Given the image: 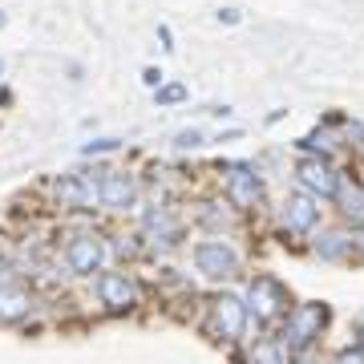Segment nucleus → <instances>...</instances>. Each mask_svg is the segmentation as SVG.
I'll use <instances>...</instances> for the list:
<instances>
[{"label": "nucleus", "mask_w": 364, "mask_h": 364, "mask_svg": "<svg viewBox=\"0 0 364 364\" xmlns=\"http://www.w3.org/2000/svg\"><path fill=\"white\" fill-rule=\"evenodd\" d=\"M328 324V304L320 299H308V304H291V312L284 316V332H279V344L287 352H304Z\"/></svg>", "instance_id": "nucleus-1"}, {"label": "nucleus", "mask_w": 364, "mask_h": 364, "mask_svg": "<svg viewBox=\"0 0 364 364\" xmlns=\"http://www.w3.org/2000/svg\"><path fill=\"white\" fill-rule=\"evenodd\" d=\"M247 308L259 320H284L287 312H291V291H287V284H279L275 275H255L247 284Z\"/></svg>", "instance_id": "nucleus-2"}, {"label": "nucleus", "mask_w": 364, "mask_h": 364, "mask_svg": "<svg viewBox=\"0 0 364 364\" xmlns=\"http://www.w3.org/2000/svg\"><path fill=\"white\" fill-rule=\"evenodd\" d=\"M223 191H227V203L239 210L259 207V198H263L259 170L251 166V162H227L223 166Z\"/></svg>", "instance_id": "nucleus-3"}, {"label": "nucleus", "mask_w": 364, "mask_h": 364, "mask_svg": "<svg viewBox=\"0 0 364 364\" xmlns=\"http://www.w3.org/2000/svg\"><path fill=\"white\" fill-rule=\"evenodd\" d=\"M191 259H195V272L207 279H231L239 272V251L227 239H198L191 247Z\"/></svg>", "instance_id": "nucleus-4"}, {"label": "nucleus", "mask_w": 364, "mask_h": 364, "mask_svg": "<svg viewBox=\"0 0 364 364\" xmlns=\"http://www.w3.org/2000/svg\"><path fill=\"white\" fill-rule=\"evenodd\" d=\"M296 182L316 198H336V186H340V170L332 166L328 154H304L296 162Z\"/></svg>", "instance_id": "nucleus-5"}, {"label": "nucleus", "mask_w": 364, "mask_h": 364, "mask_svg": "<svg viewBox=\"0 0 364 364\" xmlns=\"http://www.w3.org/2000/svg\"><path fill=\"white\" fill-rule=\"evenodd\" d=\"M247 299L231 296V291H219L210 299V332L219 340H239L247 332Z\"/></svg>", "instance_id": "nucleus-6"}, {"label": "nucleus", "mask_w": 364, "mask_h": 364, "mask_svg": "<svg viewBox=\"0 0 364 364\" xmlns=\"http://www.w3.org/2000/svg\"><path fill=\"white\" fill-rule=\"evenodd\" d=\"M279 223L291 235H312L320 227V198L308 195L304 186L291 191V195H284V203H279Z\"/></svg>", "instance_id": "nucleus-7"}, {"label": "nucleus", "mask_w": 364, "mask_h": 364, "mask_svg": "<svg viewBox=\"0 0 364 364\" xmlns=\"http://www.w3.org/2000/svg\"><path fill=\"white\" fill-rule=\"evenodd\" d=\"M53 195H57L61 207H73V210L102 207V174L97 178L93 174H65V178H57Z\"/></svg>", "instance_id": "nucleus-8"}, {"label": "nucleus", "mask_w": 364, "mask_h": 364, "mask_svg": "<svg viewBox=\"0 0 364 364\" xmlns=\"http://www.w3.org/2000/svg\"><path fill=\"white\" fill-rule=\"evenodd\" d=\"M65 263H69V272H73V275L102 272V263H105V239L97 231L73 235V239H69V247H65Z\"/></svg>", "instance_id": "nucleus-9"}, {"label": "nucleus", "mask_w": 364, "mask_h": 364, "mask_svg": "<svg viewBox=\"0 0 364 364\" xmlns=\"http://www.w3.org/2000/svg\"><path fill=\"white\" fill-rule=\"evenodd\" d=\"M97 299L109 312H130L138 304V284L126 272H102L97 275Z\"/></svg>", "instance_id": "nucleus-10"}, {"label": "nucleus", "mask_w": 364, "mask_h": 364, "mask_svg": "<svg viewBox=\"0 0 364 364\" xmlns=\"http://www.w3.org/2000/svg\"><path fill=\"white\" fill-rule=\"evenodd\" d=\"M138 203V178L122 174V170H105L102 174V207L105 210H130Z\"/></svg>", "instance_id": "nucleus-11"}, {"label": "nucleus", "mask_w": 364, "mask_h": 364, "mask_svg": "<svg viewBox=\"0 0 364 364\" xmlns=\"http://www.w3.org/2000/svg\"><path fill=\"white\" fill-rule=\"evenodd\" d=\"M336 207H340V215H344V223H352V227H364V182H360V178L340 174Z\"/></svg>", "instance_id": "nucleus-12"}, {"label": "nucleus", "mask_w": 364, "mask_h": 364, "mask_svg": "<svg viewBox=\"0 0 364 364\" xmlns=\"http://www.w3.org/2000/svg\"><path fill=\"white\" fill-rule=\"evenodd\" d=\"M146 235H150V243H162V247H174L178 243V235H182V227L174 219H170V210H150L146 215Z\"/></svg>", "instance_id": "nucleus-13"}, {"label": "nucleus", "mask_w": 364, "mask_h": 364, "mask_svg": "<svg viewBox=\"0 0 364 364\" xmlns=\"http://www.w3.org/2000/svg\"><path fill=\"white\" fill-rule=\"evenodd\" d=\"M316 255H320V259H328V263H336V259H344V255H352V235H344V231L320 235V239H316Z\"/></svg>", "instance_id": "nucleus-14"}, {"label": "nucleus", "mask_w": 364, "mask_h": 364, "mask_svg": "<svg viewBox=\"0 0 364 364\" xmlns=\"http://www.w3.org/2000/svg\"><path fill=\"white\" fill-rule=\"evenodd\" d=\"M28 312V296L16 287H0V320H21Z\"/></svg>", "instance_id": "nucleus-15"}, {"label": "nucleus", "mask_w": 364, "mask_h": 364, "mask_svg": "<svg viewBox=\"0 0 364 364\" xmlns=\"http://www.w3.org/2000/svg\"><path fill=\"white\" fill-rule=\"evenodd\" d=\"M251 364H287L284 344H259V348L251 352Z\"/></svg>", "instance_id": "nucleus-16"}, {"label": "nucleus", "mask_w": 364, "mask_h": 364, "mask_svg": "<svg viewBox=\"0 0 364 364\" xmlns=\"http://www.w3.org/2000/svg\"><path fill=\"white\" fill-rule=\"evenodd\" d=\"M154 102H158V105H178V102H186V85H178V81L158 85V90H154Z\"/></svg>", "instance_id": "nucleus-17"}, {"label": "nucleus", "mask_w": 364, "mask_h": 364, "mask_svg": "<svg viewBox=\"0 0 364 364\" xmlns=\"http://www.w3.org/2000/svg\"><path fill=\"white\" fill-rule=\"evenodd\" d=\"M114 150H122V142L117 138H97V142H85L81 146V154L93 158V154H114Z\"/></svg>", "instance_id": "nucleus-18"}, {"label": "nucleus", "mask_w": 364, "mask_h": 364, "mask_svg": "<svg viewBox=\"0 0 364 364\" xmlns=\"http://www.w3.org/2000/svg\"><path fill=\"white\" fill-rule=\"evenodd\" d=\"M207 142V138H203V130H182L178 138H174V146H178V150H195V146H203Z\"/></svg>", "instance_id": "nucleus-19"}, {"label": "nucleus", "mask_w": 364, "mask_h": 364, "mask_svg": "<svg viewBox=\"0 0 364 364\" xmlns=\"http://www.w3.org/2000/svg\"><path fill=\"white\" fill-rule=\"evenodd\" d=\"M336 364H364V344H356V348H344L336 356Z\"/></svg>", "instance_id": "nucleus-20"}, {"label": "nucleus", "mask_w": 364, "mask_h": 364, "mask_svg": "<svg viewBox=\"0 0 364 364\" xmlns=\"http://www.w3.org/2000/svg\"><path fill=\"white\" fill-rule=\"evenodd\" d=\"M348 142H352V150L364 158V126H348Z\"/></svg>", "instance_id": "nucleus-21"}, {"label": "nucleus", "mask_w": 364, "mask_h": 364, "mask_svg": "<svg viewBox=\"0 0 364 364\" xmlns=\"http://www.w3.org/2000/svg\"><path fill=\"white\" fill-rule=\"evenodd\" d=\"M142 81L150 85V90H158V85H166V77H162V69H154V65H150V69H142Z\"/></svg>", "instance_id": "nucleus-22"}, {"label": "nucleus", "mask_w": 364, "mask_h": 364, "mask_svg": "<svg viewBox=\"0 0 364 364\" xmlns=\"http://www.w3.org/2000/svg\"><path fill=\"white\" fill-rule=\"evenodd\" d=\"M219 21H223V25H235V21H239V9H223Z\"/></svg>", "instance_id": "nucleus-23"}, {"label": "nucleus", "mask_w": 364, "mask_h": 364, "mask_svg": "<svg viewBox=\"0 0 364 364\" xmlns=\"http://www.w3.org/2000/svg\"><path fill=\"white\" fill-rule=\"evenodd\" d=\"M356 340H360V344H364V320H360V324H356Z\"/></svg>", "instance_id": "nucleus-24"}, {"label": "nucleus", "mask_w": 364, "mask_h": 364, "mask_svg": "<svg viewBox=\"0 0 364 364\" xmlns=\"http://www.w3.org/2000/svg\"><path fill=\"white\" fill-rule=\"evenodd\" d=\"M0 275H4V259H0Z\"/></svg>", "instance_id": "nucleus-25"}, {"label": "nucleus", "mask_w": 364, "mask_h": 364, "mask_svg": "<svg viewBox=\"0 0 364 364\" xmlns=\"http://www.w3.org/2000/svg\"><path fill=\"white\" fill-rule=\"evenodd\" d=\"M0 25H4V13H0Z\"/></svg>", "instance_id": "nucleus-26"}, {"label": "nucleus", "mask_w": 364, "mask_h": 364, "mask_svg": "<svg viewBox=\"0 0 364 364\" xmlns=\"http://www.w3.org/2000/svg\"><path fill=\"white\" fill-rule=\"evenodd\" d=\"M0 69H4V65H0Z\"/></svg>", "instance_id": "nucleus-27"}]
</instances>
